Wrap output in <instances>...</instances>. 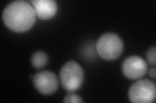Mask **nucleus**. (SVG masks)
I'll use <instances>...</instances> for the list:
<instances>
[{
    "label": "nucleus",
    "instance_id": "f257e3e1",
    "mask_svg": "<svg viewBox=\"0 0 156 103\" xmlns=\"http://www.w3.org/2000/svg\"><path fill=\"white\" fill-rule=\"evenodd\" d=\"M36 17L33 7L22 0L8 4L2 14L3 21L5 26L18 33L25 32L31 29L35 24Z\"/></svg>",
    "mask_w": 156,
    "mask_h": 103
},
{
    "label": "nucleus",
    "instance_id": "f03ea898",
    "mask_svg": "<svg viewBox=\"0 0 156 103\" xmlns=\"http://www.w3.org/2000/svg\"><path fill=\"white\" fill-rule=\"evenodd\" d=\"M124 50V44L119 35L113 32L105 33L96 43V51L99 56L106 61L118 59Z\"/></svg>",
    "mask_w": 156,
    "mask_h": 103
},
{
    "label": "nucleus",
    "instance_id": "7ed1b4c3",
    "mask_svg": "<svg viewBox=\"0 0 156 103\" xmlns=\"http://www.w3.org/2000/svg\"><path fill=\"white\" fill-rule=\"evenodd\" d=\"M59 78L64 89L73 92L81 86L84 79V71L77 62L69 61L61 68Z\"/></svg>",
    "mask_w": 156,
    "mask_h": 103
},
{
    "label": "nucleus",
    "instance_id": "20e7f679",
    "mask_svg": "<svg viewBox=\"0 0 156 103\" xmlns=\"http://www.w3.org/2000/svg\"><path fill=\"white\" fill-rule=\"evenodd\" d=\"M155 85L148 79H140L129 88L128 97L134 103H152L155 99Z\"/></svg>",
    "mask_w": 156,
    "mask_h": 103
},
{
    "label": "nucleus",
    "instance_id": "39448f33",
    "mask_svg": "<svg viewBox=\"0 0 156 103\" xmlns=\"http://www.w3.org/2000/svg\"><path fill=\"white\" fill-rule=\"evenodd\" d=\"M33 85L37 90L41 94L51 95L57 91L58 81L54 73L49 70H43L34 75Z\"/></svg>",
    "mask_w": 156,
    "mask_h": 103
},
{
    "label": "nucleus",
    "instance_id": "423d86ee",
    "mask_svg": "<svg viewBox=\"0 0 156 103\" xmlns=\"http://www.w3.org/2000/svg\"><path fill=\"white\" fill-rule=\"evenodd\" d=\"M148 70V65L142 57L131 56L126 58L122 65V71L129 79H139L145 76Z\"/></svg>",
    "mask_w": 156,
    "mask_h": 103
},
{
    "label": "nucleus",
    "instance_id": "0eeeda50",
    "mask_svg": "<svg viewBox=\"0 0 156 103\" xmlns=\"http://www.w3.org/2000/svg\"><path fill=\"white\" fill-rule=\"evenodd\" d=\"M37 17L42 20L50 19L55 16L58 5L54 0H33L31 1Z\"/></svg>",
    "mask_w": 156,
    "mask_h": 103
},
{
    "label": "nucleus",
    "instance_id": "6e6552de",
    "mask_svg": "<svg viewBox=\"0 0 156 103\" xmlns=\"http://www.w3.org/2000/svg\"><path fill=\"white\" fill-rule=\"evenodd\" d=\"M48 56L47 53L43 51H37L34 52L31 58V65L36 69H41L44 67L48 63Z\"/></svg>",
    "mask_w": 156,
    "mask_h": 103
},
{
    "label": "nucleus",
    "instance_id": "1a4fd4ad",
    "mask_svg": "<svg viewBox=\"0 0 156 103\" xmlns=\"http://www.w3.org/2000/svg\"><path fill=\"white\" fill-rule=\"evenodd\" d=\"M147 61L150 65H155V47L150 48L146 53Z\"/></svg>",
    "mask_w": 156,
    "mask_h": 103
},
{
    "label": "nucleus",
    "instance_id": "9d476101",
    "mask_svg": "<svg viewBox=\"0 0 156 103\" xmlns=\"http://www.w3.org/2000/svg\"><path fill=\"white\" fill-rule=\"evenodd\" d=\"M64 102H83V100L81 97L78 95H76L73 93H69L68 94L63 100Z\"/></svg>",
    "mask_w": 156,
    "mask_h": 103
},
{
    "label": "nucleus",
    "instance_id": "9b49d317",
    "mask_svg": "<svg viewBox=\"0 0 156 103\" xmlns=\"http://www.w3.org/2000/svg\"><path fill=\"white\" fill-rule=\"evenodd\" d=\"M149 76L153 79H155V68L152 67L151 68L150 70H149Z\"/></svg>",
    "mask_w": 156,
    "mask_h": 103
}]
</instances>
